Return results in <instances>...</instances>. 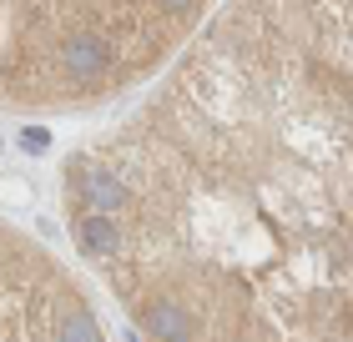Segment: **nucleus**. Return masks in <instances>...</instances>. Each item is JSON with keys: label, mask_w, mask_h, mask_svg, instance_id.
I'll return each instance as SVG.
<instances>
[{"label": "nucleus", "mask_w": 353, "mask_h": 342, "mask_svg": "<svg viewBox=\"0 0 353 342\" xmlns=\"http://www.w3.org/2000/svg\"><path fill=\"white\" fill-rule=\"evenodd\" d=\"M217 0H0V96L10 111H81L152 81Z\"/></svg>", "instance_id": "f03ea898"}, {"label": "nucleus", "mask_w": 353, "mask_h": 342, "mask_svg": "<svg viewBox=\"0 0 353 342\" xmlns=\"http://www.w3.org/2000/svg\"><path fill=\"white\" fill-rule=\"evenodd\" d=\"M66 222L147 342H353V0H228L66 161Z\"/></svg>", "instance_id": "f257e3e1"}, {"label": "nucleus", "mask_w": 353, "mask_h": 342, "mask_svg": "<svg viewBox=\"0 0 353 342\" xmlns=\"http://www.w3.org/2000/svg\"><path fill=\"white\" fill-rule=\"evenodd\" d=\"M0 267H6L0 277L6 342H106L81 287L21 226H6L0 237Z\"/></svg>", "instance_id": "7ed1b4c3"}]
</instances>
